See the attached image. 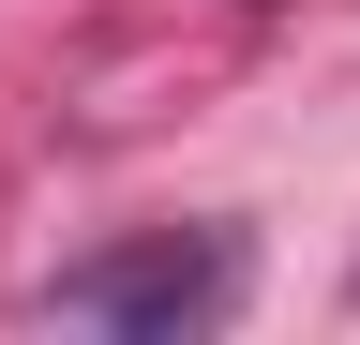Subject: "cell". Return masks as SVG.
<instances>
[{"instance_id":"1","label":"cell","mask_w":360,"mask_h":345,"mask_svg":"<svg viewBox=\"0 0 360 345\" xmlns=\"http://www.w3.org/2000/svg\"><path fill=\"white\" fill-rule=\"evenodd\" d=\"M240 285H255L240 226H150V240L75 255V271L45 285V315H75V330H135V345H180V330H225V315H240Z\"/></svg>"}]
</instances>
